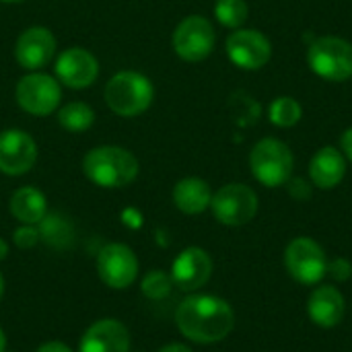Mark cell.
<instances>
[{
  "label": "cell",
  "instance_id": "cell-1",
  "mask_svg": "<svg viewBox=\"0 0 352 352\" xmlns=\"http://www.w3.org/2000/svg\"><path fill=\"white\" fill-rule=\"evenodd\" d=\"M179 332L198 344H212L227 338L235 326L231 305L214 295H192L175 311Z\"/></svg>",
  "mask_w": 352,
  "mask_h": 352
},
{
  "label": "cell",
  "instance_id": "cell-2",
  "mask_svg": "<svg viewBox=\"0 0 352 352\" xmlns=\"http://www.w3.org/2000/svg\"><path fill=\"white\" fill-rule=\"evenodd\" d=\"M82 173L99 188H124L136 179L138 159L122 146H95L82 159Z\"/></svg>",
  "mask_w": 352,
  "mask_h": 352
},
{
  "label": "cell",
  "instance_id": "cell-3",
  "mask_svg": "<svg viewBox=\"0 0 352 352\" xmlns=\"http://www.w3.org/2000/svg\"><path fill=\"white\" fill-rule=\"evenodd\" d=\"M155 99V89L148 76L136 70H122L105 85L107 107L122 118H136L144 113Z\"/></svg>",
  "mask_w": 352,
  "mask_h": 352
},
{
  "label": "cell",
  "instance_id": "cell-4",
  "mask_svg": "<svg viewBox=\"0 0 352 352\" xmlns=\"http://www.w3.org/2000/svg\"><path fill=\"white\" fill-rule=\"evenodd\" d=\"M295 167V157L278 138H262L250 153L252 175L266 188H280L289 184Z\"/></svg>",
  "mask_w": 352,
  "mask_h": 352
},
{
  "label": "cell",
  "instance_id": "cell-5",
  "mask_svg": "<svg viewBox=\"0 0 352 352\" xmlns=\"http://www.w3.org/2000/svg\"><path fill=\"white\" fill-rule=\"evenodd\" d=\"M307 64L324 80H349L352 78V43L336 35L318 37L307 50Z\"/></svg>",
  "mask_w": 352,
  "mask_h": 352
},
{
  "label": "cell",
  "instance_id": "cell-6",
  "mask_svg": "<svg viewBox=\"0 0 352 352\" xmlns=\"http://www.w3.org/2000/svg\"><path fill=\"white\" fill-rule=\"evenodd\" d=\"M14 99L23 111L43 118L58 109L62 99V87L58 78L45 72H29L16 82Z\"/></svg>",
  "mask_w": 352,
  "mask_h": 352
},
{
  "label": "cell",
  "instance_id": "cell-7",
  "mask_svg": "<svg viewBox=\"0 0 352 352\" xmlns=\"http://www.w3.org/2000/svg\"><path fill=\"white\" fill-rule=\"evenodd\" d=\"M258 194L245 184H227L212 194V214L225 227L248 225L258 212Z\"/></svg>",
  "mask_w": 352,
  "mask_h": 352
},
{
  "label": "cell",
  "instance_id": "cell-8",
  "mask_svg": "<svg viewBox=\"0 0 352 352\" xmlns=\"http://www.w3.org/2000/svg\"><path fill=\"white\" fill-rule=\"evenodd\" d=\"M217 43L212 23L202 14L186 16L173 31V50L186 62L206 60Z\"/></svg>",
  "mask_w": 352,
  "mask_h": 352
},
{
  "label": "cell",
  "instance_id": "cell-9",
  "mask_svg": "<svg viewBox=\"0 0 352 352\" xmlns=\"http://www.w3.org/2000/svg\"><path fill=\"white\" fill-rule=\"evenodd\" d=\"M285 266L297 283L318 285L326 276L328 260L318 241L311 237H297L285 250Z\"/></svg>",
  "mask_w": 352,
  "mask_h": 352
},
{
  "label": "cell",
  "instance_id": "cell-10",
  "mask_svg": "<svg viewBox=\"0 0 352 352\" xmlns=\"http://www.w3.org/2000/svg\"><path fill=\"white\" fill-rule=\"evenodd\" d=\"M99 278L116 291L128 289L138 276V258L124 243H107L97 254Z\"/></svg>",
  "mask_w": 352,
  "mask_h": 352
},
{
  "label": "cell",
  "instance_id": "cell-11",
  "mask_svg": "<svg viewBox=\"0 0 352 352\" xmlns=\"http://www.w3.org/2000/svg\"><path fill=\"white\" fill-rule=\"evenodd\" d=\"M229 60L241 70H260L272 58L270 39L258 29H235L225 43Z\"/></svg>",
  "mask_w": 352,
  "mask_h": 352
},
{
  "label": "cell",
  "instance_id": "cell-12",
  "mask_svg": "<svg viewBox=\"0 0 352 352\" xmlns=\"http://www.w3.org/2000/svg\"><path fill=\"white\" fill-rule=\"evenodd\" d=\"M37 161V144L31 134L19 128L0 132V171L6 175H23Z\"/></svg>",
  "mask_w": 352,
  "mask_h": 352
},
{
  "label": "cell",
  "instance_id": "cell-13",
  "mask_svg": "<svg viewBox=\"0 0 352 352\" xmlns=\"http://www.w3.org/2000/svg\"><path fill=\"white\" fill-rule=\"evenodd\" d=\"M99 76L97 58L85 47H68L56 60V78L68 89H87Z\"/></svg>",
  "mask_w": 352,
  "mask_h": 352
},
{
  "label": "cell",
  "instance_id": "cell-14",
  "mask_svg": "<svg viewBox=\"0 0 352 352\" xmlns=\"http://www.w3.org/2000/svg\"><path fill=\"white\" fill-rule=\"evenodd\" d=\"M56 54V37L45 27L25 29L14 43V58L21 68L37 72L52 62Z\"/></svg>",
  "mask_w": 352,
  "mask_h": 352
},
{
  "label": "cell",
  "instance_id": "cell-15",
  "mask_svg": "<svg viewBox=\"0 0 352 352\" xmlns=\"http://www.w3.org/2000/svg\"><path fill=\"white\" fill-rule=\"evenodd\" d=\"M212 274V260L202 248L184 250L171 266V280L182 291L202 289Z\"/></svg>",
  "mask_w": 352,
  "mask_h": 352
},
{
  "label": "cell",
  "instance_id": "cell-16",
  "mask_svg": "<svg viewBox=\"0 0 352 352\" xmlns=\"http://www.w3.org/2000/svg\"><path fill=\"white\" fill-rule=\"evenodd\" d=\"M78 352H130L128 328L111 318L99 320L82 334Z\"/></svg>",
  "mask_w": 352,
  "mask_h": 352
},
{
  "label": "cell",
  "instance_id": "cell-17",
  "mask_svg": "<svg viewBox=\"0 0 352 352\" xmlns=\"http://www.w3.org/2000/svg\"><path fill=\"white\" fill-rule=\"evenodd\" d=\"M344 309H346V305H344L342 293L330 285L318 287L307 301V314H309L311 322L320 328L338 326L344 318Z\"/></svg>",
  "mask_w": 352,
  "mask_h": 352
},
{
  "label": "cell",
  "instance_id": "cell-18",
  "mask_svg": "<svg viewBox=\"0 0 352 352\" xmlns=\"http://www.w3.org/2000/svg\"><path fill=\"white\" fill-rule=\"evenodd\" d=\"M346 175V159L336 146L320 148L309 163V177L322 190L336 188Z\"/></svg>",
  "mask_w": 352,
  "mask_h": 352
},
{
  "label": "cell",
  "instance_id": "cell-19",
  "mask_svg": "<svg viewBox=\"0 0 352 352\" xmlns=\"http://www.w3.org/2000/svg\"><path fill=\"white\" fill-rule=\"evenodd\" d=\"M210 186L200 177H184L173 188V204L184 214H202L206 208H210Z\"/></svg>",
  "mask_w": 352,
  "mask_h": 352
},
{
  "label": "cell",
  "instance_id": "cell-20",
  "mask_svg": "<svg viewBox=\"0 0 352 352\" xmlns=\"http://www.w3.org/2000/svg\"><path fill=\"white\" fill-rule=\"evenodd\" d=\"M10 214L23 225H39L47 214V200L41 190L23 186L10 196Z\"/></svg>",
  "mask_w": 352,
  "mask_h": 352
},
{
  "label": "cell",
  "instance_id": "cell-21",
  "mask_svg": "<svg viewBox=\"0 0 352 352\" xmlns=\"http://www.w3.org/2000/svg\"><path fill=\"white\" fill-rule=\"evenodd\" d=\"M39 237L54 250H68L74 243V227L68 219L58 212H47L37 225Z\"/></svg>",
  "mask_w": 352,
  "mask_h": 352
},
{
  "label": "cell",
  "instance_id": "cell-22",
  "mask_svg": "<svg viewBox=\"0 0 352 352\" xmlns=\"http://www.w3.org/2000/svg\"><path fill=\"white\" fill-rule=\"evenodd\" d=\"M58 124L72 134L87 132L95 124V111L85 101H70L58 109Z\"/></svg>",
  "mask_w": 352,
  "mask_h": 352
},
{
  "label": "cell",
  "instance_id": "cell-23",
  "mask_svg": "<svg viewBox=\"0 0 352 352\" xmlns=\"http://www.w3.org/2000/svg\"><path fill=\"white\" fill-rule=\"evenodd\" d=\"M301 116H303V107L295 97L283 95L268 105V120L278 128H293L295 124H299Z\"/></svg>",
  "mask_w": 352,
  "mask_h": 352
},
{
  "label": "cell",
  "instance_id": "cell-24",
  "mask_svg": "<svg viewBox=\"0 0 352 352\" xmlns=\"http://www.w3.org/2000/svg\"><path fill=\"white\" fill-rule=\"evenodd\" d=\"M250 8L245 0H217L214 4V16L223 27L229 29H241L248 21Z\"/></svg>",
  "mask_w": 352,
  "mask_h": 352
},
{
  "label": "cell",
  "instance_id": "cell-25",
  "mask_svg": "<svg viewBox=\"0 0 352 352\" xmlns=\"http://www.w3.org/2000/svg\"><path fill=\"white\" fill-rule=\"evenodd\" d=\"M173 289V280H171V274H165L163 270H153L144 276L142 280V293L144 297L148 299H165Z\"/></svg>",
  "mask_w": 352,
  "mask_h": 352
},
{
  "label": "cell",
  "instance_id": "cell-26",
  "mask_svg": "<svg viewBox=\"0 0 352 352\" xmlns=\"http://www.w3.org/2000/svg\"><path fill=\"white\" fill-rule=\"evenodd\" d=\"M12 239H14V245L21 248V250H31V248H35L41 241L37 225H23V227H19L12 233Z\"/></svg>",
  "mask_w": 352,
  "mask_h": 352
},
{
  "label": "cell",
  "instance_id": "cell-27",
  "mask_svg": "<svg viewBox=\"0 0 352 352\" xmlns=\"http://www.w3.org/2000/svg\"><path fill=\"white\" fill-rule=\"evenodd\" d=\"M326 274H330V276H332L334 280H338V283H344V280H349L352 276L351 262L344 260V258H338V260H334V262H328Z\"/></svg>",
  "mask_w": 352,
  "mask_h": 352
},
{
  "label": "cell",
  "instance_id": "cell-28",
  "mask_svg": "<svg viewBox=\"0 0 352 352\" xmlns=\"http://www.w3.org/2000/svg\"><path fill=\"white\" fill-rule=\"evenodd\" d=\"M289 182H291L289 184V190H291V194L297 200H307L311 196V190H309L307 184H303V179H289Z\"/></svg>",
  "mask_w": 352,
  "mask_h": 352
},
{
  "label": "cell",
  "instance_id": "cell-29",
  "mask_svg": "<svg viewBox=\"0 0 352 352\" xmlns=\"http://www.w3.org/2000/svg\"><path fill=\"white\" fill-rule=\"evenodd\" d=\"M35 352H72L70 346H66L64 342H58V340H52V342H43Z\"/></svg>",
  "mask_w": 352,
  "mask_h": 352
},
{
  "label": "cell",
  "instance_id": "cell-30",
  "mask_svg": "<svg viewBox=\"0 0 352 352\" xmlns=\"http://www.w3.org/2000/svg\"><path fill=\"white\" fill-rule=\"evenodd\" d=\"M340 146H342L344 157L352 163V126L344 130V134H342V138H340Z\"/></svg>",
  "mask_w": 352,
  "mask_h": 352
},
{
  "label": "cell",
  "instance_id": "cell-31",
  "mask_svg": "<svg viewBox=\"0 0 352 352\" xmlns=\"http://www.w3.org/2000/svg\"><path fill=\"white\" fill-rule=\"evenodd\" d=\"M159 352H192L186 344H167V346H163Z\"/></svg>",
  "mask_w": 352,
  "mask_h": 352
},
{
  "label": "cell",
  "instance_id": "cell-32",
  "mask_svg": "<svg viewBox=\"0 0 352 352\" xmlns=\"http://www.w3.org/2000/svg\"><path fill=\"white\" fill-rule=\"evenodd\" d=\"M6 256H8V243L0 237V262L6 260Z\"/></svg>",
  "mask_w": 352,
  "mask_h": 352
},
{
  "label": "cell",
  "instance_id": "cell-33",
  "mask_svg": "<svg viewBox=\"0 0 352 352\" xmlns=\"http://www.w3.org/2000/svg\"><path fill=\"white\" fill-rule=\"evenodd\" d=\"M6 351V336H4V330L0 328V352Z\"/></svg>",
  "mask_w": 352,
  "mask_h": 352
},
{
  "label": "cell",
  "instance_id": "cell-34",
  "mask_svg": "<svg viewBox=\"0 0 352 352\" xmlns=\"http://www.w3.org/2000/svg\"><path fill=\"white\" fill-rule=\"evenodd\" d=\"M2 293H4V278H2V274H0V299H2Z\"/></svg>",
  "mask_w": 352,
  "mask_h": 352
},
{
  "label": "cell",
  "instance_id": "cell-35",
  "mask_svg": "<svg viewBox=\"0 0 352 352\" xmlns=\"http://www.w3.org/2000/svg\"><path fill=\"white\" fill-rule=\"evenodd\" d=\"M0 2H8V4H12V2H23V0H0Z\"/></svg>",
  "mask_w": 352,
  "mask_h": 352
}]
</instances>
